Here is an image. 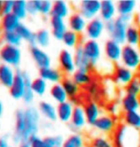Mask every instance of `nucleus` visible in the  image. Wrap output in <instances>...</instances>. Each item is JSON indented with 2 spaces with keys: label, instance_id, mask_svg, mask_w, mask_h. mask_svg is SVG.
<instances>
[{
  "label": "nucleus",
  "instance_id": "28",
  "mask_svg": "<svg viewBox=\"0 0 140 147\" xmlns=\"http://www.w3.org/2000/svg\"><path fill=\"white\" fill-rule=\"evenodd\" d=\"M21 20L17 17L15 14L13 13L5 14V16H1V21H0V25L4 32L8 31H16L19 25L21 24Z\"/></svg>",
  "mask_w": 140,
  "mask_h": 147
},
{
  "label": "nucleus",
  "instance_id": "18",
  "mask_svg": "<svg viewBox=\"0 0 140 147\" xmlns=\"http://www.w3.org/2000/svg\"><path fill=\"white\" fill-rule=\"evenodd\" d=\"M39 78H43L44 80H46L48 83L57 84L61 83V81L63 80L64 76L63 73L60 69L54 68V67H47V68L39 69L38 72Z\"/></svg>",
  "mask_w": 140,
  "mask_h": 147
},
{
  "label": "nucleus",
  "instance_id": "13",
  "mask_svg": "<svg viewBox=\"0 0 140 147\" xmlns=\"http://www.w3.org/2000/svg\"><path fill=\"white\" fill-rule=\"evenodd\" d=\"M135 78V74L133 70H131L123 65H117L113 70V81L119 86L126 87L133 78Z\"/></svg>",
  "mask_w": 140,
  "mask_h": 147
},
{
  "label": "nucleus",
  "instance_id": "25",
  "mask_svg": "<svg viewBox=\"0 0 140 147\" xmlns=\"http://www.w3.org/2000/svg\"><path fill=\"white\" fill-rule=\"evenodd\" d=\"M71 5L64 0H56L52 2L51 16H57L65 19L71 16Z\"/></svg>",
  "mask_w": 140,
  "mask_h": 147
},
{
  "label": "nucleus",
  "instance_id": "45",
  "mask_svg": "<svg viewBox=\"0 0 140 147\" xmlns=\"http://www.w3.org/2000/svg\"><path fill=\"white\" fill-rule=\"evenodd\" d=\"M44 140L48 147H61L64 142L62 136H47L44 138Z\"/></svg>",
  "mask_w": 140,
  "mask_h": 147
},
{
  "label": "nucleus",
  "instance_id": "49",
  "mask_svg": "<svg viewBox=\"0 0 140 147\" xmlns=\"http://www.w3.org/2000/svg\"><path fill=\"white\" fill-rule=\"evenodd\" d=\"M121 106H119L118 103H116V102H111V103H109L107 105V111L108 113H109V115H111V116H117V115L119 114V110H120Z\"/></svg>",
  "mask_w": 140,
  "mask_h": 147
},
{
  "label": "nucleus",
  "instance_id": "54",
  "mask_svg": "<svg viewBox=\"0 0 140 147\" xmlns=\"http://www.w3.org/2000/svg\"><path fill=\"white\" fill-rule=\"evenodd\" d=\"M2 111H3V104H2V102H1V100H0V115H1V113H2Z\"/></svg>",
  "mask_w": 140,
  "mask_h": 147
},
{
  "label": "nucleus",
  "instance_id": "39",
  "mask_svg": "<svg viewBox=\"0 0 140 147\" xmlns=\"http://www.w3.org/2000/svg\"><path fill=\"white\" fill-rule=\"evenodd\" d=\"M27 3L26 0H14L13 13L18 17L20 20L25 19L28 16V10H27Z\"/></svg>",
  "mask_w": 140,
  "mask_h": 147
},
{
  "label": "nucleus",
  "instance_id": "43",
  "mask_svg": "<svg viewBox=\"0 0 140 147\" xmlns=\"http://www.w3.org/2000/svg\"><path fill=\"white\" fill-rule=\"evenodd\" d=\"M91 147H115L113 140L108 139L107 137L99 136L92 140Z\"/></svg>",
  "mask_w": 140,
  "mask_h": 147
},
{
  "label": "nucleus",
  "instance_id": "6",
  "mask_svg": "<svg viewBox=\"0 0 140 147\" xmlns=\"http://www.w3.org/2000/svg\"><path fill=\"white\" fill-rule=\"evenodd\" d=\"M133 18V16H118L113 20V30L111 33V39H113L121 45L126 42V34L130 22Z\"/></svg>",
  "mask_w": 140,
  "mask_h": 147
},
{
  "label": "nucleus",
  "instance_id": "4",
  "mask_svg": "<svg viewBox=\"0 0 140 147\" xmlns=\"http://www.w3.org/2000/svg\"><path fill=\"white\" fill-rule=\"evenodd\" d=\"M22 60V51L18 46H11L4 44L0 47V61L2 64L18 67Z\"/></svg>",
  "mask_w": 140,
  "mask_h": 147
},
{
  "label": "nucleus",
  "instance_id": "61",
  "mask_svg": "<svg viewBox=\"0 0 140 147\" xmlns=\"http://www.w3.org/2000/svg\"><path fill=\"white\" fill-rule=\"evenodd\" d=\"M139 147H140V146H139Z\"/></svg>",
  "mask_w": 140,
  "mask_h": 147
},
{
  "label": "nucleus",
  "instance_id": "53",
  "mask_svg": "<svg viewBox=\"0 0 140 147\" xmlns=\"http://www.w3.org/2000/svg\"><path fill=\"white\" fill-rule=\"evenodd\" d=\"M17 147H31V146L29 142H20Z\"/></svg>",
  "mask_w": 140,
  "mask_h": 147
},
{
  "label": "nucleus",
  "instance_id": "38",
  "mask_svg": "<svg viewBox=\"0 0 140 147\" xmlns=\"http://www.w3.org/2000/svg\"><path fill=\"white\" fill-rule=\"evenodd\" d=\"M85 145V139L82 135L79 133H74L64 140L61 147H84Z\"/></svg>",
  "mask_w": 140,
  "mask_h": 147
},
{
  "label": "nucleus",
  "instance_id": "1",
  "mask_svg": "<svg viewBox=\"0 0 140 147\" xmlns=\"http://www.w3.org/2000/svg\"><path fill=\"white\" fill-rule=\"evenodd\" d=\"M113 142L115 147H139V131L124 123L118 124L113 133Z\"/></svg>",
  "mask_w": 140,
  "mask_h": 147
},
{
  "label": "nucleus",
  "instance_id": "59",
  "mask_svg": "<svg viewBox=\"0 0 140 147\" xmlns=\"http://www.w3.org/2000/svg\"><path fill=\"white\" fill-rule=\"evenodd\" d=\"M139 11H140V4H139Z\"/></svg>",
  "mask_w": 140,
  "mask_h": 147
},
{
  "label": "nucleus",
  "instance_id": "24",
  "mask_svg": "<svg viewBox=\"0 0 140 147\" xmlns=\"http://www.w3.org/2000/svg\"><path fill=\"white\" fill-rule=\"evenodd\" d=\"M16 76V71L13 67L2 64L0 68V84L8 89L13 85Z\"/></svg>",
  "mask_w": 140,
  "mask_h": 147
},
{
  "label": "nucleus",
  "instance_id": "37",
  "mask_svg": "<svg viewBox=\"0 0 140 147\" xmlns=\"http://www.w3.org/2000/svg\"><path fill=\"white\" fill-rule=\"evenodd\" d=\"M62 42L67 48L75 49L80 45V34H78L71 30H68L64 34Z\"/></svg>",
  "mask_w": 140,
  "mask_h": 147
},
{
  "label": "nucleus",
  "instance_id": "48",
  "mask_svg": "<svg viewBox=\"0 0 140 147\" xmlns=\"http://www.w3.org/2000/svg\"><path fill=\"white\" fill-rule=\"evenodd\" d=\"M13 4H14V1H13V0H5V1H3V3H2V16L13 13Z\"/></svg>",
  "mask_w": 140,
  "mask_h": 147
},
{
  "label": "nucleus",
  "instance_id": "31",
  "mask_svg": "<svg viewBox=\"0 0 140 147\" xmlns=\"http://www.w3.org/2000/svg\"><path fill=\"white\" fill-rule=\"evenodd\" d=\"M135 0H119L116 3V9L119 16H133V11L136 8Z\"/></svg>",
  "mask_w": 140,
  "mask_h": 147
},
{
  "label": "nucleus",
  "instance_id": "20",
  "mask_svg": "<svg viewBox=\"0 0 140 147\" xmlns=\"http://www.w3.org/2000/svg\"><path fill=\"white\" fill-rule=\"evenodd\" d=\"M86 123H88V122H87V119H86L83 105H80V104L75 105L71 121H70L71 128L74 131H79L82 128H84Z\"/></svg>",
  "mask_w": 140,
  "mask_h": 147
},
{
  "label": "nucleus",
  "instance_id": "16",
  "mask_svg": "<svg viewBox=\"0 0 140 147\" xmlns=\"http://www.w3.org/2000/svg\"><path fill=\"white\" fill-rule=\"evenodd\" d=\"M50 27H51V34L56 40H62L64 34L69 30L68 23L65 19L57 16L50 17Z\"/></svg>",
  "mask_w": 140,
  "mask_h": 147
},
{
  "label": "nucleus",
  "instance_id": "57",
  "mask_svg": "<svg viewBox=\"0 0 140 147\" xmlns=\"http://www.w3.org/2000/svg\"><path fill=\"white\" fill-rule=\"evenodd\" d=\"M84 147H91V145H85Z\"/></svg>",
  "mask_w": 140,
  "mask_h": 147
},
{
  "label": "nucleus",
  "instance_id": "15",
  "mask_svg": "<svg viewBox=\"0 0 140 147\" xmlns=\"http://www.w3.org/2000/svg\"><path fill=\"white\" fill-rule=\"evenodd\" d=\"M122 46L120 43L116 42L113 39H108L104 45V54L108 60L113 63H117L121 60Z\"/></svg>",
  "mask_w": 140,
  "mask_h": 147
},
{
  "label": "nucleus",
  "instance_id": "2",
  "mask_svg": "<svg viewBox=\"0 0 140 147\" xmlns=\"http://www.w3.org/2000/svg\"><path fill=\"white\" fill-rule=\"evenodd\" d=\"M31 78L27 72L16 70V76L15 78H14V81L9 89L11 96L13 99H16V100L22 99L27 88L31 86Z\"/></svg>",
  "mask_w": 140,
  "mask_h": 147
},
{
  "label": "nucleus",
  "instance_id": "23",
  "mask_svg": "<svg viewBox=\"0 0 140 147\" xmlns=\"http://www.w3.org/2000/svg\"><path fill=\"white\" fill-rule=\"evenodd\" d=\"M74 105L70 100H67L63 103H59L56 105L57 112V119H59L61 122L68 123L71 121L72 113H74Z\"/></svg>",
  "mask_w": 140,
  "mask_h": 147
},
{
  "label": "nucleus",
  "instance_id": "42",
  "mask_svg": "<svg viewBox=\"0 0 140 147\" xmlns=\"http://www.w3.org/2000/svg\"><path fill=\"white\" fill-rule=\"evenodd\" d=\"M125 92H126V94H128V95L135 96H138L139 98V96H140V83L138 81L137 76H135V78H133L126 87H125Z\"/></svg>",
  "mask_w": 140,
  "mask_h": 147
},
{
  "label": "nucleus",
  "instance_id": "21",
  "mask_svg": "<svg viewBox=\"0 0 140 147\" xmlns=\"http://www.w3.org/2000/svg\"><path fill=\"white\" fill-rule=\"evenodd\" d=\"M84 112H85V116L87 122L90 125H92L95 123L101 116V108L98 105V103L95 100H89L83 105Z\"/></svg>",
  "mask_w": 140,
  "mask_h": 147
},
{
  "label": "nucleus",
  "instance_id": "36",
  "mask_svg": "<svg viewBox=\"0 0 140 147\" xmlns=\"http://www.w3.org/2000/svg\"><path fill=\"white\" fill-rule=\"evenodd\" d=\"M31 88L37 96H43L46 95L47 91L49 89V83L41 78H36L31 79Z\"/></svg>",
  "mask_w": 140,
  "mask_h": 147
},
{
  "label": "nucleus",
  "instance_id": "9",
  "mask_svg": "<svg viewBox=\"0 0 140 147\" xmlns=\"http://www.w3.org/2000/svg\"><path fill=\"white\" fill-rule=\"evenodd\" d=\"M100 9L101 1L99 0H82L78 4V13L82 14L88 21L99 16Z\"/></svg>",
  "mask_w": 140,
  "mask_h": 147
},
{
  "label": "nucleus",
  "instance_id": "52",
  "mask_svg": "<svg viewBox=\"0 0 140 147\" xmlns=\"http://www.w3.org/2000/svg\"><path fill=\"white\" fill-rule=\"evenodd\" d=\"M0 147H10V142H9L8 137H0Z\"/></svg>",
  "mask_w": 140,
  "mask_h": 147
},
{
  "label": "nucleus",
  "instance_id": "40",
  "mask_svg": "<svg viewBox=\"0 0 140 147\" xmlns=\"http://www.w3.org/2000/svg\"><path fill=\"white\" fill-rule=\"evenodd\" d=\"M36 33V45L41 48H46L51 43L52 34L48 29H40Z\"/></svg>",
  "mask_w": 140,
  "mask_h": 147
},
{
  "label": "nucleus",
  "instance_id": "35",
  "mask_svg": "<svg viewBox=\"0 0 140 147\" xmlns=\"http://www.w3.org/2000/svg\"><path fill=\"white\" fill-rule=\"evenodd\" d=\"M123 122L129 127L140 130V111L127 112L123 115Z\"/></svg>",
  "mask_w": 140,
  "mask_h": 147
},
{
  "label": "nucleus",
  "instance_id": "60",
  "mask_svg": "<svg viewBox=\"0 0 140 147\" xmlns=\"http://www.w3.org/2000/svg\"><path fill=\"white\" fill-rule=\"evenodd\" d=\"M139 137H140V130H139Z\"/></svg>",
  "mask_w": 140,
  "mask_h": 147
},
{
  "label": "nucleus",
  "instance_id": "10",
  "mask_svg": "<svg viewBox=\"0 0 140 147\" xmlns=\"http://www.w3.org/2000/svg\"><path fill=\"white\" fill-rule=\"evenodd\" d=\"M58 64H59V69L66 75H72L77 70L74 62V53L69 49H63L59 53Z\"/></svg>",
  "mask_w": 140,
  "mask_h": 147
},
{
  "label": "nucleus",
  "instance_id": "17",
  "mask_svg": "<svg viewBox=\"0 0 140 147\" xmlns=\"http://www.w3.org/2000/svg\"><path fill=\"white\" fill-rule=\"evenodd\" d=\"M68 28L74 33L78 34H81L85 33L87 24H88V20L84 17L82 14L78 11L72 13L68 18Z\"/></svg>",
  "mask_w": 140,
  "mask_h": 147
},
{
  "label": "nucleus",
  "instance_id": "55",
  "mask_svg": "<svg viewBox=\"0 0 140 147\" xmlns=\"http://www.w3.org/2000/svg\"><path fill=\"white\" fill-rule=\"evenodd\" d=\"M2 3L3 1H0V14H2Z\"/></svg>",
  "mask_w": 140,
  "mask_h": 147
},
{
  "label": "nucleus",
  "instance_id": "46",
  "mask_svg": "<svg viewBox=\"0 0 140 147\" xmlns=\"http://www.w3.org/2000/svg\"><path fill=\"white\" fill-rule=\"evenodd\" d=\"M28 142L30 143L31 147H48V145L46 144V142L44 140V138L39 137L38 135H36V136L31 137Z\"/></svg>",
  "mask_w": 140,
  "mask_h": 147
},
{
  "label": "nucleus",
  "instance_id": "44",
  "mask_svg": "<svg viewBox=\"0 0 140 147\" xmlns=\"http://www.w3.org/2000/svg\"><path fill=\"white\" fill-rule=\"evenodd\" d=\"M52 2L50 0H38V13L42 16H51Z\"/></svg>",
  "mask_w": 140,
  "mask_h": 147
},
{
  "label": "nucleus",
  "instance_id": "47",
  "mask_svg": "<svg viewBox=\"0 0 140 147\" xmlns=\"http://www.w3.org/2000/svg\"><path fill=\"white\" fill-rule=\"evenodd\" d=\"M28 13L31 16H36L38 13V0H31L27 3Z\"/></svg>",
  "mask_w": 140,
  "mask_h": 147
},
{
  "label": "nucleus",
  "instance_id": "50",
  "mask_svg": "<svg viewBox=\"0 0 140 147\" xmlns=\"http://www.w3.org/2000/svg\"><path fill=\"white\" fill-rule=\"evenodd\" d=\"M34 96H36V95H34V93L33 92V90H31V86H29V87L27 88V90H26V92H25V94H24V96H23L22 100L24 101L25 103L31 104V102L33 101Z\"/></svg>",
  "mask_w": 140,
  "mask_h": 147
},
{
  "label": "nucleus",
  "instance_id": "30",
  "mask_svg": "<svg viewBox=\"0 0 140 147\" xmlns=\"http://www.w3.org/2000/svg\"><path fill=\"white\" fill-rule=\"evenodd\" d=\"M49 93H50V96L52 98V100H54L57 104L63 103V102L68 100L69 98L65 89L63 88L61 83L52 85L49 89Z\"/></svg>",
  "mask_w": 140,
  "mask_h": 147
},
{
  "label": "nucleus",
  "instance_id": "19",
  "mask_svg": "<svg viewBox=\"0 0 140 147\" xmlns=\"http://www.w3.org/2000/svg\"><path fill=\"white\" fill-rule=\"evenodd\" d=\"M116 13H117V9H116V3L115 1H113V0H103V1H101L99 17L105 23L115 20L116 18Z\"/></svg>",
  "mask_w": 140,
  "mask_h": 147
},
{
  "label": "nucleus",
  "instance_id": "14",
  "mask_svg": "<svg viewBox=\"0 0 140 147\" xmlns=\"http://www.w3.org/2000/svg\"><path fill=\"white\" fill-rule=\"evenodd\" d=\"M105 32V22L100 17H95L92 20H89L87 24L85 34L88 39L97 40L102 36Z\"/></svg>",
  "mask_w": 140,
  "mask_h": 147
},
{
  "label": "nucleus",
  "instance_id": "5",
  "mask_svg": "<svg viewBox=\"0 0 140 147\" xmlns=\"http://www.w3.org/2000/svg\"><path fill=\"white\" fill-rule=\"evenodd\" d=\"M121 65L133 70V72L140 69V48L124 44L122 47Z\"/></svg>",
  "mask_w": 140,
  "mask_h": 147
},
{
  "label": "nucleus",
  "instance_id": "29",
  "mask_svg": "<svg viewBox=\"0 0 140 147\" xmlns=\"http://www.w3.org/2000/svg\"><path fill=\"white\" fill-rule=\"evenodd\" d=\"M63 88L65 89L67 95L69 98H78L79 94L81 92V87L77 83H75L74 80L70 76H64L63 80L61 81Z\"/></svg>",
  "mask_w": 140,
  "mask_h": 147
},
{
  "label": "nucleus",
  "instance_id": "12",
  "mask_svg": "<svg viewBox=\"0 0 140 147\" xmlns=\"http://www.w3.org/2000/svg\"><path fill=\"white\" fill-rule=\"evenodd\" d=\"M30 54L34 64L39 69L47 68V67L52 66V58L50 57L49 53L45 51V49L41 48V47H38L37 45L31 46Z\"/></svg>",
  "mask_w": 140,
  "mask_h": 147
},
{
  "label": "nucleus",
  "instance_id": "51",
  "mask_svg": "<svg viewBox=\"0 0 140 147\" xmlns=\"http://www.w3.org/2000/svg\"><path fill=\"white\" fill-rule=\"evenodd\" d=\"M87 90H88V93L90 96L95 98V96L98 95V92H99V86H98L97 82H95L93 80L91 84H89L88 86H87Z\"/></svg>",
  "mask_w": 140,
  "mask_h": 147
},
{
  "label": "nucleus",
  "instance_id": "8",
  "mask_svg": "<svg viewBox=\"0 0 140 147\" xmlns=\"http://www.w3.org/2000/svg\"><path fill=\"white\" fill-rule=\"evenodd\" d=\"M84 54L92 64V68L96 66V64L101 57V45L97 40L87 39L82 44Z\"/></svg>",
  "mask_w": 140,
  "mask_h": 147
},
{
  "label": "nucleus",
  "instance_id": "58",
  "mask_svg": "<svg viewBox=\"0 0 140 147\" xmlns=\"http://www.w3.org/2000/svg\"><path fill=\"white\" fill-rule=\"evenodd\" d=\"M1 65H2V63H1V61H0V68H1Z\"/></svg>",
  "mask_w": 140,
  "mask_h": 147
},
{
  "label": "nucleus",
  "instance_id": "32",
  "mask_svg": "<svg viewBox=\"0 0 140 147\" xmlns=\"http://www.w3.org/2000/svg\"><path fill=\"white\" fill-rule=\"evenodd\" d=\"M16 32L18 33L23 41L28 42L31 46L36 45V33L31 30L29 26L24 24V23H21L19 27L17 28Z\"/></svg>",
  "mask_w": 140,
  "mask_h": 147
},
{
  "label": "nucleus",
  "instance_id": "11",
  "mask_svg": "<svg viewBox=\"0 0 140 147\" xmlns=\"http://www.w3.org/2000/svg\"><path fill=\"white\" fill-rule=\"evenodd\" d=\"M117 126H118L117 119L113 116H111L109 114L101 115L100 117L93 124V127L96 130H98L100 133L103 134L113 133Z\"/></svg>",
  "mask_w": 140,
  "mask_h": 147
},
{
  "label": "nucleus",
  "instance_id": "33",
  "mask_svg": "<svg viewBox=\"0 0 140 147\" xmlns=\"http://www.w3.org/2000/svg\"><path fill=\"white\" fill-rule=\"evenodd\" d=\"M126 44L137 47L140 44V28L136 24H130L126 34Z\"/></svg>",
  "mask_w": 140,
  "mask_h": 147
},
{
  "label": "nucleus",
  "instance_id": "3",
  "mask_svg": "<svg viewBox=\"0 0 140 147\" xmlns=\"http://www.w3.org/2000/svg\"><path fill=\"white\" fill-rule=\"evenodd\" d=\"M25 110L26 119V131H25V142H28L31 137L37 135L40 126V115L37 108L29 106Z\"/></svg>",
  "mask_w": 140,
  "mask_h": 147
},
{
  "label": "nucleus",
  "instance_id": "22",
  "mask_svg": "<svg viewBox=\"0 0 140 147\" xmlns=\"http://www.w3.org/2000/svg\"><path fill=\"white\" fill-rule=\"evenodd\" d=\"M74 62L75 66H76L77 70H82V71H88L91 72L92 69V64L90 63L89 59L84 54L82 44H80L79 46H77L74 49Z\"/></svg>",
  "mask_w": 140,
  "mask_h": 147
},
{
  "label": "nucleus",
  "instance_id": "7",
  "mask_svg": "<svg viewBox=\"0 0 140 147\" xmlns=\"http://www.w3.org/2000/svg\"><path fill=\"white\" fill-rule=\"evenodd\" d=\"M14 132L11 137L13 142L19 143L25 142V131H26V119H25V110L17 109L14 113Z\"/></svg>",
  "mask_w": 140,
  "mask_h": 147
},
{
  "label": "nucleus",
  "instance_id": "27",
  "mask_svg": "<svg viewBox=\"0 0 140 147\" xmlns=\"http://www.w3.org/2000/svg\"><path fill=\"white\" fill-rule=\"evenodd\" d=\"M121 109L125 113L127 112H133V111H139L140 110V98L138 96L128 95L126 94L120 101Z\"/></svg>",
  "mask_w": 140,
  "mask_h": 147
},
{
  "label": "nucleus",
  "instance_id": "41",
  "mask_svg": "<svg viewBox=\"0 0 140 147\" xmlns=\"http://www.w3.org/2000/svg\"><path fill=\"white\" fill-rule=\"evenodd\" d=\"M2 39L5 42V44H8V45H11V46H18V47L23 41L16 31L3 32Z\"/></svg>",
  "mask_w": 140,
  "mask_h": 147
},
{
  "label": "nucleus",
  "instance_id": "34",
  "mask_svg": "<svg viewBox=\"0 0 140 147\" xmlns=\"http://www.w3.org/2000/svg\"><path fill=\"white\" fill-rule=\"evenodd\" d=\"M72 78L74 79L75 83H77L80 87H85L91 84L92 80V76L91 72L82 71V70H76L72 75Z\"/></svg>",
  "mask_w": 140,
  "mask_h": 147
},
{
  "label": "nucleus",
  "instance_id": "26",
  "mask_svg": "<svg viewBox=\"0 0 140 147\" xmlns=\"http://www.w3.org/2000/svg\"><path fill=\"white\" fill-rule=\"evenodd\" d=\"M37 109H38L40 115L50 121H54V120L57 119L56 106L52 102L47 100L40 101Z\"/></svg>",
  "mask_w": 140,
  "mask_h": 147
},
{
  "label": "nucleus",
  "instance_id": "56",
  "mask_svg": "<svg viewBox=\"0 0 140 147\" xmlns=\"http://www.w3.org/2000/svg\"><path fill=\"white\" fill-rule=\"evenodd\" d=\"M137 78H138V81H139V83H140V74H139V75H138Z\"/></svg>",
  "mask_w": 140,
  "mask_h": 147
}]
</instances>
